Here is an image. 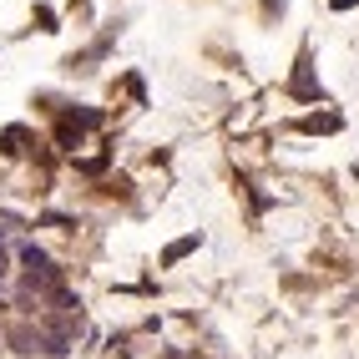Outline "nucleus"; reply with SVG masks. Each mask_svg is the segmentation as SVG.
Returning <instances> with one entry per match:
<instances>
[{"label":"nucleus","mask_w":359,"mask_h":359,"mask_svg":"<svg viewBox=\"0 0 359 359\" xmlns=\"http://www.w3.org/2000/svg\"><path fill=\"white\" fill-rule=\"evenodd\" d=\"M0 309H6V299H0Z\"/></svg>","instance_id":"20e7f679"},{"label":"nucleus","mask_w":359,"mask_h":359,"mask_svg":"<svg viewBox=\"0 0 359 359\" xmlns=\"http://www.w3.org/2000/svg\"><path fill=\"white\" fill-rule=\"evenodd\" d=\"M11 344H15V354H46V334L31 329V324H15L11 329Z\"/></svg>","instance_id":"f257e3e1"},{"label":"nucleus","mask_w":359,"mask_h":359,"mask_svg":"<svg viewBox=\"0 0 359 359\" xmlns=\"http://www.w3.org/2000/svg\"><path fill=\"white\" fill-rule=\"evenodd\" d=\"M6 278H11V238L0 233V283H6Z\"/></svg>","instance_id":"f03ea898"},{"label":"nucleus","mask_w":359,"mask_h":359,"mask_svg":"<svg viewBox=\"0 0 359 359\" xmlns=\"http://www.w3.org/2000/svg\"><path fill=\"white\" fill-rule=\"evenodd\" d=\"M193 248H198V238H182V243L167 248V258H182V253H193Z\"/></svg>","instance_id":"7ed1b4c3"}]
</instances>
